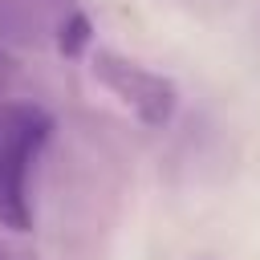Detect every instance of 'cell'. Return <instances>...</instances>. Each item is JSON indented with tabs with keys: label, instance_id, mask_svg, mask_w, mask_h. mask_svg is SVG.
I'll use <instances>...</instances> for the list:
<instances>
[{
	"label": "cell",
	"instance_id": "obj_1",
	"mask_svg": "<svg viewBox=\"0 0 260 260\" xmlns=\"http://www.w3.org/2000/svg\"><path fill=\"white\" fill-rule=\"evenodd\" d=\"M53 138V118L37 102H0V228H32V171Z\"/></svg>",
	"mask_w": 260,
	"mask_h": 260
},
{
	"label": "cell",
	"instance_id": "obj_2",
	"mask_svg": "<svg viewBox=\"0 0 260 260\" xmlns=\"http://www.w3.org/2000/svg\"><path fill=\"white\" fill-rule=\"evenodd\" d=\"M89 73L150 130H162L179 110V89L171 77H162L114 49H89Z\"/></svg>",
	"mask_w": 260,
	"mask_h": 260
},
{
	"label": "cell",
	"instance_id": "obj_3",
	"mask_svg": "<svg viewBox=\"0 0 260 260\" xmlns=\"http://www.w3.org/2000/svg\"><path fill=\"white\" fill-rule=\"evenodd\" d=\"M81 8L73 0H0V41L12 45H53L61 41L65 24Z\"/></svg>",
	"mask_w": 260,
	"mask_h": 260
},
{
	"label": "cell",
	"instance_id": "obj_4",
	"mask_svg": "<svg viewBox=\"0 0 260 260\" xmlns=\"http://www.w3.org/2000/svg\"><path fill=\"white\" fill-rule=\"evenodd\" d=\"M8 81H12V61H8V53H4V41H0V102H4V89H8Z\"/></svg>",
	"mask_w": 260,
	"mask_h": 260
},
{
	"label": "cell",
	"instance_id": "obj_5",
	"mask_svg": "<svg viewBox=\"0 0 260 260\" xmlns=\"http://www.w3.org/2000/svg\"><path fill=\"white\" fill-rule=\"evenodd\" d=\"M0 260H16V256H12V252H8V248H0Z\"/></svg>",
	"mask_w": 260,
	"mask_h": 260
}]
</instances>
